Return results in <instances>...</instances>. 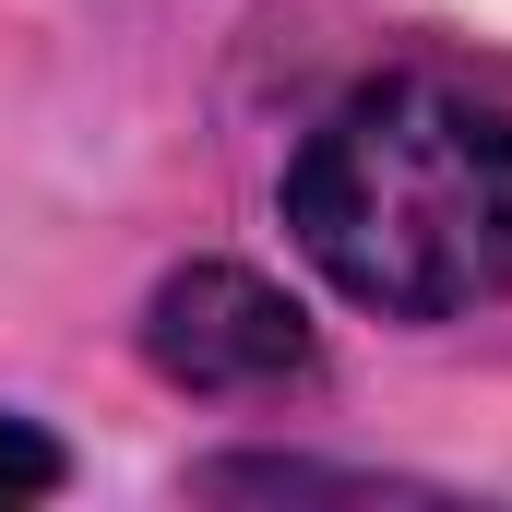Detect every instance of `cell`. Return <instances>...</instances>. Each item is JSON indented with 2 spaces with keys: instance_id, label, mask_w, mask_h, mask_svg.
I'll return each mask as SVG.
<instances>
[{
  "instance_id": "cell-1",
  "label": "cell",
  "mask_w": 512,
  "mask_h": 512,
  "mask_svg": "<svg viewBox=\"0 0 512 512\" xmlns=\"http://www.w3.org/2000/svg\"><path fill=\"white\" fill-rule=\"evenodd\" d=\"M286 239L382 322H465L512 298V108L453 72L334 96L286 167Z\"/></svg>"
},
{
  "instance_id": "cell-2",
  "label": "cell",
  "mask_w": 512,
  "mask_h": 512,
  "mask_svg": "<svg viewBox=\"0 0 512 512\" xmlns=\"http://www.w3.org/2000/svg\"><path fill=\"white\" fill-rule=\"evenodd\" d=\"M143 370L191 405H298L322 393V334L251 262H179L143 298Z\"/></svg>"
},
{
  "instance_id": "cell-3",
  "label": "cell",
  "mask_w": 512,
  "mask_h": 512,
  "mask_svg": "<svg viewBox=\"0 0 512 512\" xmlns=\"http://www.w3.org/2000/svg\"><path fill=\"white\" fill-rule=\"evenodd\" d=\"M60 477H72V453H60L36 417H12V405H0V512H12V501H48Z\"/></svg>"
}]
</instances>
